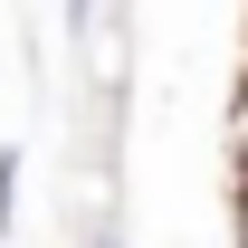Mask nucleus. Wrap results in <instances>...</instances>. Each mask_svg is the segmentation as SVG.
<instances>
[{
  "instance_id": "f257e3e1",
  "label": "nucleus",
  "mask_w": 248,
  "mask_h": 248,
  "mask_svg": "<svg viewBox=\"0 0 248 248\" xmlns=\"http://www.w3.org/2000/svg\"><path fill=\"white\" fill-rule=\"evenodd\" d=\"M19 219V153H0V229Z\"/></svg>"
},
{
  "instance_id": "7ed1b4c3",
  "label": "nucleus",
  "mask_w": 248,
  "mask_h": 248,
  "mask_svg": "<svg viewBox=\"0 0 248 248\" xmlns=\"http://www.w3.org/2000/svg\"><path fill=\"white\" fill-rule=\"evenodd\" d=\"M95 248H115V239H95Z\"/></svg>"
},
{
  "instance_id": "f03ea898",
  "label": "nucleus",
  "mask_w": 248,
  "mask_h": 248,
  "mask_svg": "<svg viewBox=\"0 0 248 248\" xmlns=\"http://www.w3.org/2000/svg\"><path fill=\"white\" fill-rule=\"evenodd\" d=\"M229 248H248V182H239V229H229Z\"/></svg>"
}]
</instances>
